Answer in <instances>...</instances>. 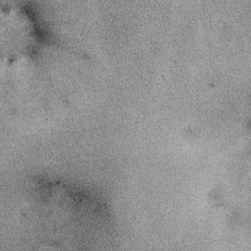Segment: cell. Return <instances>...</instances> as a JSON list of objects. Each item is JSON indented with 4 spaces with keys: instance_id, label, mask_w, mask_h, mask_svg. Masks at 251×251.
Segmentation results:
<instances>
[{
    "instance_id": "obj_1",
    "label": "cell",
    "mask_w": 251,
    "mask_h": 251,
    "mask_svg": "<svg viewBox=\"0 0 251 251\" xmlns=\"http://www.w3.org/2000/svg\"><path fill=\"white\" fill-rule=\"evenodd\" d=\"M24 238L45 249H100L118 241L120 220L109 191L92 179L35 170L21 179Z\"/></svg>"
},
{
    "instance_id": "obj_2",
    "label": "cell",
    "mask_w": 251,
    "mask_h": 251,
    "mask_svg": "<svg viewBox=\"0 0 251 251\" xmlns=\"http://www.w3.org/2000/svg\"><path fill=\"white\" fill-rule=\"evenodd\" d=\"M1 64L8 71L40 66L54 54L80 57L38 2L5 0L0 6Z\"/></svg>"
}]
</instances>
